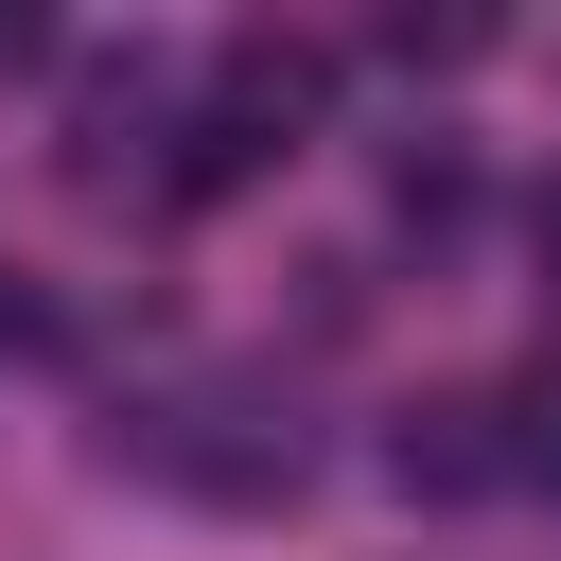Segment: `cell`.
Instances as JSON below:
<instances>
[{
  "label": "cell",
  "instance_id": "cell-5",
  "mask_svg": "<svg viewBox=\"0 0 561 561\" xmlns=\"http://www.w3.org/2000/svg\"><path fill=\"white\" fill-rule=\"evenodd\" d=\"M386 53H403V70H473V53H491V18H386Z\"/></svg>",
  "mask_w": 561,
  "mask_h": 561
},
{
  "label": "cell",
  "instance_id": "cell-4",
  "mask_svg": "<svg viewBox=\"0 0 561 561\" xmlns=\"http://www.w3.org/2000/svg\"><path fill=\"white\" fill-rule=\"evenodd\" d=\"M508 473H526V491H561V368H526V386H508Z\"/></svg>",
  "mask_w": 561,
  "mask_h": 561
},
{
  "label": "cell",
  "instance_id": "cell-6",
  "mask_svg": "<svg viewBox=\"0 0 561 561\" xmlns=\"http://www.w3.org/2000/svg\"><path fill=\"white\" fill-rule=\"evenodd\" d=\"M526 245H543V298H561V175H543V210H526Z\"/></svg>",
  "mask_w": 561,
  "mask_h": 561
},
{
  "label": "cell",
  "instance_id": "cell-2",
  "mask_svg": "<svg viewBox=\"0 0 561 561\" xmlns=\"http://www.w3.org/2000/svg\"><path fill=\"white\" fill-rule=\"evenodd\" d=\"M123 456H140V473H175V491H210V508H280V491L316 473L298 403H280V386H245V368H175V386H140Z\"/></svg>",
  "mask_w": 561,
  "mask_h": 561
},
{
  "label": "cell",
  "instance_id": "cell-3",
  "mask_svg": "<svg viewBox=\"0 0 561 561\" xmlns=\"http://www.w3.org/2000/svg\"><path fill=\"white\" fill-rule=\"evenodd\" d=\"M386 473L403 491H508V386H438L386 421Z\"/></svg>",
  "mask_w": 561,
  "mask_h": 561
},
{
  "label": "cell",
  "instance_id": "cell-1",
  "mask_svg": "<svg viewBox=\"0 0 561 561\" xmlns=\"http://www.w3.org/2000/svg\"><path fill=\"white\" fill-rule=\"evenodd\" d=\"M316 123H333V53H316V35H280V18H245V35L210 53V88H193V123H175L158 193H245V175H280Z\"/></svg>",
  "mask_w": 561,
  "mask_h": 561
},
{
  "label": "cell",
  "instance_id": "cell-7",
  "mask_svg": "<svg viewBox=\"0 0 561 561\" xmlns=\"http://www.w3.org/2000/svg\"><path fill=\"white\" fill-rule=\"evenodd\" d=\"M35 53H53V35H35V18H0V70H35Z\"/></svg>",
  "mask_w": 561,
  "mask_h": 561
}]
</instances>
